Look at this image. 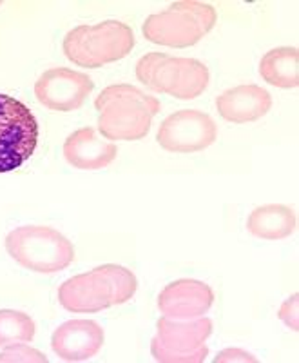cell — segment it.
Masks as SVG:
<instances>
[{
	"label": "cell",
	"instance_id": "obj_1",
	"mask_svg": "<svg viewBox=\"0 0 299 363\" xmlns=\"http://www.w3.org/2000/svg\"><path fill=\"white\" fill-rule=\"evenodd\" d=\"M100 111L98 129L107 140H142L151 131L152 116L160 113V102L129 84L109 86L96 96Z\"/></svg>",
	"mask_w": 299,
	"mask_h": 363
},
{
	"label": "cell",
	"instance_id": "obj_2",
	"mask_svg": "<svg viewBox=\"0 0 299 363\" xmlns=\"http://www.w3.org/2000/svg\"><path fill=\"white\" fill-rule=\"evenodd\" d=\"M136 287L138 281L129 269L107 264L64 281L58 301L69 313H100L131 300Z\"/></svg>",
	"mask_w": 299,
	"mask_h": 363
},
{
	"label": "cell",
	"instance_id": "obj_3",
	"mask_svg": "<svg viewBox=\"0 0 299 363\" xmlns=\"http://www.w3.org/2000/svg\"><path fill=\"white\" fill-rule=\"evenodd\" d=\"M135 48V33L128 24L106 21L96 26H78L64 38V53L77 66L96 69L122 60Z\"/></svg>",
	"mask_w": 299,
	"mask_h": 363
},
{
	"label": "cell",
	"instance_id": "obj_4",
	"mask_svg": "<svg viewBox=\"0 0 299 363\" xmlns=\"http://www.w3.org/2000/svg\"><path fill=\"white\" fill-rule=\"evenodd\" d=\"M136 79L154 93H165L180 100H193L209 86V69L196 58L149 53L136 64Z\"/></svg>",
	"mask_w": 299,
	"mask_h": 363
},
{
	"label": "cell",
	"instance_id": "obj_5",
	"mask_svg": "<svg viewBox=\"0 0 299 363\" xmlns=\"http://www.w3.org/2000/svg\"><path fill=\"white\" fill-rule=\"evenodd\" d=\"M218 21L216 9L203 2L180 0L169 9L149 15L144 22V37L167 48H188L209 33Z\"/></svg>",
	"mask_w": 299,
	"mask_h": 363
},
{
	"label": "cell",
	"instance_id": "obj_6",
	"mask_svg": "<svg viewBox=\"0 0 299 363\" xmlns=\"http://www.w3.org/2000/svg\"><path fill=\"white\" fill-rule=\"evenodd\" d=\"M6 249L18 265L42 274L64 271L74 260V247L69 240L45 225L18 227L6 238Z\"/></svg>",
	"mask_w": 299,
	"mask_h": 363
},
{
	"label": "cell",
	"instance_id": "obj_7",
	"mask_svg": "<svg viewBox=\"0 0 299 363\" xmlns=\"http://www.w3.org/2000/svg\"><path fill=\"white\" fill-rule=\"evenodd\" d=\"M213 333V322L200 316L193 320L160 318L156 336L151 342V354L162 363H200L209 356L207 338Z\"/></svg>",
	"mask_w": 299,
	"mask_h": 363
},
{
	"label": "cell",
	"instance_id": "obj_8",
	"mask_svg": "<svg viewBox=\"0 0 299 363\" xmlns=\"http://www.w3.org/2000/svg\"><path fill=\"white\" fill-rule=\"evenodd\" d=\"M38 124L21 100L0 93V173L18 169L35 153Z\"/></svg>",
	"mask_w": 299,
	"mask_h": 363
},
{
	"label": "cell",
	"instance_id": "obj_9",
	"mask_svg": "<svg viewBox=\"0 0 299 363\" xmlns=\"http://www.w3.org/2000/svg\"><path fill=\"white\" fill-rule=\"evenodd\" d=\"M218 128L207 113L184 109L162 122L156 140L171 153H198L216 142Z\"/></svg>",
	"mask_w": 299,
	"mask_h": 363
},
{
	"label": "cell",
	"instance_id": "obj_10",
	"mask_svg": "<svg viewBox=\"0 0 299 363\" xmlns=\"http://www.w3.org/2000/svg\"><path fill=\"white\" fill-rule=\"evenodd\" d=\"M93 87V79L87 74L67 67H53L37 80L35 96L51 111H77L82 108Z\"/></svg>",
	"mask_w": 299,
	"mask_h": 363
},
{
	"label": "cell",
	"instance_id": "obj_11",
	"mask_svg": "<svg viewBox=\"0 0 299 363\" xmlns=\"http://www.w3.org/2000/svg\"><path fill=\"white\" fill-rule=\"evenodd\" d=\"M214 303V293L200 280H178L165 287L158 296V309L172 320H193L205 316Z\"/></svg>",
	"mask_w": 299,
	"mask_h": 363
},
{
	"label": "cell",
	"instance_id": "obj_12",
	"mask_svg": "<svg viewBox=\"0 0 299 363\" xmlns=\"http://www.w3.org/2000/svg\"><path fill=\"white\" fill-rule=\"evenodd\" d=\"M103 345V329L93 320H71L53 333L51 347L64 362H86L98 354Z\"/></svg>",
	"mask_w": 299,
	"mask_h": 363
},
{
	"label": "cell",
	"instance_id": "obj_13",
	"mask_svg": "<svg viewBox=\"0 0 299 363\" xmlns=\"http://www.w3.org/2000/svg\"><path fill=\"white\" fill-rule=\"evenodd\" d=\"M118 155V147L111 140L98 136L94 128H82L67 136L64 157L77 169L96 171L111 164Z\"/></svg>",
	"mask_w": 299,
	"mask_h": 363
},
{
	"label": "cell",
	"instance_id": "obj_14",
	"mask_svg": "<svg viewBox=\"0 0 299 363\" xmlns=\"http://www.w3.org/2000/svg\"><path fill=\"white\" fill-rule=\"evenodd\" d=\"M271 93L254 84L227 89L216 99L218 113L232 124L256 122L271 111Z\"/></svg>",
	"mask_w": 299,
	"mask_h": 363
},
{
	"label": "cell",
	"instance_id": "obj_15",
	"mask_svg": "<svg viewBox=\"0 0 299 363\" xmlns=\"http://www.w3.org/2000/svg\"><path fill=\"white\" fill-rule=\"evenodd\" d=\"M295 213L287 206L271 203L261 206L250 213L247 229L250 235L261 240H283L295 231Z\"/></svg>",
	"mask_w": 299,
	"mask_h": 363
},
{
	"label": "cell",
	"instance_id": "obj_16",
	"mask_svg": "<svg viewBox=\"0 0 299 363\" xmlns=\"http://www.w3.org/2000/svg\"><path fill=\"white\" fill-rule=\"evenodd\" d=\"M259 74L266 84L281 89L299 86V53L295 48H276L259 62Z\"/></svg>",
	"mask_w": 299,
	"mask_h": 363
},
{
	"label": "cell",
	"instance_id": "obj_17",
	"mask_svg": "<svg viewBox=\"0 0 299 363\" xmlns=\"http://www.w3.org/2000/svg\"><path fill=\"white\" fill-rule=\"evenodd\" d=\"M35 336V322L21 311H0V347L31 342Z\"/></svg>",
	"mask_w": 299,
	"mask_h": 363
},
{
	"label": "cell",
	"instance_id": "obj_18",
	"mask_svg": "<svg viewBox=\"0 0 299 363\" xmlns=\"http://www.w3.org/2000/svg\"><path fill=\"white\" fill-rule=\"evenodd\" d=\"M47 363V356L26 343H13L0 352V363Z\"/></svg>",
	"mask_w": 299,
	"mask_h": 363
},
{
	"label": "cell",
	"instance_id": "obj_19",
	"mask_svg": "<svg viewBox=\"0 0 299 363\" xmlns=\"http://www.w3.org/2000/svg\"><path fill=\"white\" fill-rule=\"evenodd\" d=\"M298 306H299V296L294 294V296L288 298L285 303L279 309V320H281L288 329H292L294 333H298L299 322H298Z\"/></svg>",
	"mask_w": 299,
	"mask_h": 363
},
{
	"label": "cell",
	"instance_id": "obj_20",
	"mask_svg": "<svg viewBox=\"0 0 299 363\" xmlns=\"http://www.w3.org/2000/svg\"><path fill=\"white\" fill-rule=\"evenodd\" d=\"M225 362H250L254 363L256 358L250 352L242 351V349H225L214 358V363H225Z\"/></svg>",
	"mask_w": 299,
	"mask_h": 363
}]
</instances>
